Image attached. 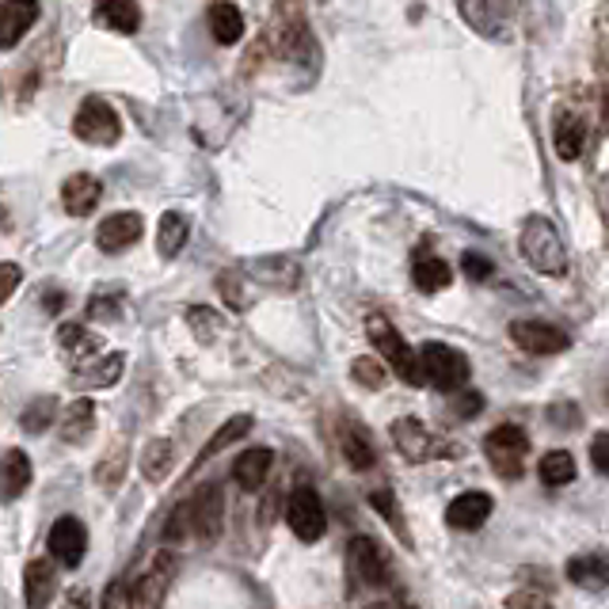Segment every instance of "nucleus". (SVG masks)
Masks as SVG:
<instances>
[{
  "label": "nucleus",
  "instance_id": "8",
  "mask_svg": "<svg viewBox=\"0 0 609 609\" xmlns=\"http://www.w3.org/2000/svg\"><path fill=\"white\" fill-rule=\"evenodd\" d=\"M221 511H225V500H221V487L218 484H206L191 500L183 503V518L187 529L202 537V542H213L221 534Z\"/></svg>",
  "mask_w": 609,
  "mask_h": 609
},
{
  "label": "nucleus",
  "instance_id": "31",
  "mask_svg": "<svg viewBox=\"0 0 609 609\" xmlns=\"http://www.w3.org/2000/svg\"><path fill=\"white\" fill-rule=\"evenodd\" d=\"M537 476H542L545 487H564L576 480V461H571L568 450H553L537 461Z\"/></svg>",
  "mask_w": 609,
  "mask_h": 609
},
{
  "label": "nucleus",
  "instance_id": "26",
  "mask_svg": "<svg viewBox=\"0 0 609 609\" xmlns=\"http://www.w3.org/2000/svg\"><path fill=\"white\" fill-rule=\"evenodd\" d=\"M96 431V405L92 400H73L62 411V439L69 445H84Z\"/></svg>",
  "mask_w": 609,
  "mask_h": 609
},
{
  "label": "nucleus",
  "instance_id": "6",
  "mask_svg": "<svg viewBox=\"0 0 609 609\" xmlns=\"http://www.w3.org/2000/svg\"><path fill=\"white\" fill-rule=\"evenodd\" d=\"M73 134L81 137L84 145L107 149V145H115L118 137H123V118L115 115V107H111L107 99L88 96L81 103V111L73 115Z\"/></svg>",
  "mask_w": 609,
  "mask_h": 609
},
{
  "label": "nucleus",
  "instance_id": "42",
  "mask_svg": "<svg viewBox=\"0 0 609 609\" xmlns=\"http://www.w3.org/2000/svg\"><path fill=\"white\" fill-rule=\"evenodd\" d=\"M461 271H465L473 282H487V279H492V271H495V267H492V260H484V255L465 252V255H461Z\"/></svg>",
  "mask_w": 609,
  "mask_h": 609
},
{
  "label": "nucleus",
  "instance_id": "39",
  "mask_svg": "<svg viewBox=\"0 0 609 609\" xmlns=\"http://www.w3.org/2000/svg\"><path fill=\"white\" fill-rule=\"evenodd\" d=\"M126 442H115L107 450V458H103V465L96 469V480L103 487H118V476H123V469H126Z\"/></svg>",
  "mask_w": 609,
  "mask_h": 609
},
{
  "label": "nucleus",
  "instance_id": "45",
  "mask_svg": "<svg viewBox=\"0 0 609 609\" xmlns=\"http://www.w3.org/2000/svg\"><path fill=\"white\" fill-rule=\"evenodd\" d=\"M507 606H548V595H534V590H518L507 598Z\"/></svg>",
  "mask_w": 609,
  "mask_h": 609
},
{
  "label": "nucleus",
  "instance_id": "27",
  "mask_svg": "<svg viewBox=\"0 0 609 609\" xmlns=\"http://www.w3.org/2000/svg\"><path fill=\"white\" fill-rule=\"evenodd\" d=\"M339 450H343V458L350 461V469H358V473H366V469L377 465V450H374L370 434H366L358 423H343Z\"/></svg>",
  "mask_w": 609,
  "mask_h": 609
},
{
  "label": "nucleus",
  "instance_id": "16",
  "mask_svg": "<svg viewBox=\"0 0 609 609\" xmlns=\"http://www.w3.org/2000/svg\"><path fill=\"white\" fill-rule=\"evenodd\" d=\"M244 274H252L255 282L271 290H297L302 286V267H297L290 255H267V260H255L248 263Z\"/></svg>",
  "mask_w": 609,
  "mask_h": 609
},
{
  "label": "nucleus",
  "instance_id": "10",
  "mask_svg": "<svg viewBox=\"0 0 609 609\" xmlns=\"http://www.w3.org/2000/svg\"><path fill=\"white\" fill-rule=\"evenodd\" d=\"M511 339L518 343L526 355H564V350L571 347L568 332L556 328V324L548 321H514L511 324Z\"/></svg>",
  "mask_w": 609,
  "mask_h": 609
},
{
  "label": "nucleus",
  "instance_id": "25",
  "mask_svg": "<svg viewBox=\"0 0 609 609\" xmlns=\"http://www.w3.org/2000/svg\"><path fill=\"white\" fill-rule=\"evenodd\" d=\"M123 366H126L123 355H107V358H99V363L88 358L84 366H76L73 385L76 389H111V385L123 377Z\"/></svg>",
  "mask_w": 609,
  "mask_h": 609
},
{
  "label": "nucleus",
  "instance_id": "23",
  "mask_svg": "<svg viewBox=\"0 0 609 609\" xmlns=\"http://www.w3.org/2000/svg\"><path fill=\"white\" fill-rule=\"evenodd\" d=\"M411 282H416L419 294H442L453 282V271L450 263H442L439 255H431L423 248V252H416V263H411Z\"/></svg>",
  "mask_w": 609,
  "mask_h": 609
},
{
  "label": "nucleus",
  "instance_id": "28",
  "mask_svg": "<svg viewBox=\"0 0 609 609\" xmlns=\"http://www.w3.org/2000/svg\"><path fill=\"white\" fill-rule=\"evenodd\" d=\"M187 237H191V221H187V213L168 210L165 218L157 221V252L165 255V260H176V255L183 252Z\"/></svg>",
  "mask_w": 609,
  "mask_h": 609
},
{
  "label": "nucleus",
  "instance_id": "22",
  "mask_svg": "<svg viewBox=\"0 0 609 609\" xmlns=\"http://www.w3.org/2000/svg\"><path fill=\"white\" fill-rule=\"evenodd\" d=\"M31 484V461L23 450H8L0 458V500L4 503H15Z\"/></svg>",
  "mask_w": 609,
  "mask_h": 609
},
{
  "label": "nucleus",
  "instance_id": "32",
  "mask_svg": "<svg viewBox=\"0 0 609 609\" xmlns=\"http://www.w3.org/2000/svg\"><path fill=\"white\" fill-rule=\"evenodd\" d=\"M171 458H176L171 442L168 439H153L141 453V476L149 480V484H160V480L171 473Z\"/></svg>",
  "mask_w": 609,
  "mask_h": 609
},
{
  "label": "nucleus",
  "instance_id": "3",
  "mask_svg": "<svg viewBox=\"0 0 609 609\" xmlns=\"http://www.w3.org/2000/svg\"><path fill=\"white\" fill-rule=\"evenodd\" d=\"M347 564H350V579L363 582V587H370V590L392 587V560H389V553H385V545L374 542V537H366V534L350 537Z\"/></svg>",
  "mask_w": 609,
  "mask_h": 609
},
{
  "label": "nucleus",
  "instance_id": "2",
  "mask_svg": "<svg viewBox=\"0 0 609 609\" xmlns=\"http://www.w3.org/2000/svg\"><path fill=\"white\" fill-rule=\"evenodd\" d=\"M366 336H370V343L377 350H381V358L389 363V370L400 377V381H408V385H427L423 381V370H419V358H416V350L408 347L405 336H400L397 328L389 324V316H381V313H370L366 316Z\"/></svg>",
  "mask_w": 609,
  "mask_h": 609
},
{
  "label": "nucleus",
  "instance_id": "43",
  "mask_svg": "<svg viewBox=\"0 0 609 609\" xmlns=\"http://www.w3.org/2000/svg\"><path fill=\"white\" fill-rule=\"evenodd\" d=\"M20 279H23V271L15 267V263H0V305L20 290Z\"/></svg>",
  "mask_w": 609,
  "mask_h": 609
},
{
  "label": "nucleus",
  "instance_id": "15",
  "mask_svg": "<svg viewBox=\"0 0 609 609\" xmlns=\"http://www.w3.org/2000/svg\"><path fill=\"white\" fill-rule=\"evenodd\" d=\"M99 199H103V183L96 176H88V171H76V176L65 179L62 206H65L69 218H88V213L99 206Z\"/></svg>",
  "mask_w": 609,
  "mask_h": 609
},
{
  "label": "nucleus",
  "instance_id": "7",
  "mask_svg": "<svg viewBox=\"0 0 609 609\" xmlns=\"http://www.w3.org/2000/svg\"><path fill=\"white\" fill-rule=\"evenodd\" d=\"M286 522L294 529L297 542H321L324 529H328V514H324V500L313 487H294L286 503Z\"/></svg>",
  "mask_w": 609,
  "mask_h": 609
},
{
  "label": "nucleus",
  "instance_id": "19",
  "mask_svg": "<svg viewBox=\"0 0 609 609\" xmlns=\"http://www.w3.org/2000/svg\"><path fill=\"white\" fill-rule=\"evenodd\" d=\"M92 20H96L99 28H111L118 34H134L141 28V8H137V0H96Z\"/></svg>",
  "mask_w": 609,
  "mask_h": 609
},
{
  "label": "nucleus",
  "instance_id": "34",
  "mask_svg": "<svg viewBox=\"0 0 609 609\" xmlns=\"http://www.w3.org/2000/svg\"><path fill=\"white\" fill-rule=\"evenodd\" d=\"M568 579L579 582V587H595L602 590L609 571H606V556H582V560H571L568 564Z\"/></svg>",
  "mask_w": 609,
  "mask_h": 609
},
{
  "label": "nucleus",
  "instance_id": "13",
  "mask_svg": "<svg viewBox=\"0 0 609 609\" xmlns=\"http://www.w3.org/2000/svg\"><path fill=\"white\" fill-rule=\"evenodd\" d=\"M176 553H157V560H153V568L145 571L141 579L130 582L134 587V595H130V602L134 606H160L165 602V595H168V582L171 576H176Z\"/></svg>",
  "mask_w": 609,
  "mask_h": 609
},
{
  "label": "nucleus",
  "instance_id": "30",
  "mask_svg": "<svg viewBox=\"0 0 609 609\" xmlns=\"http://www.w3.org/2000/svg\"><path fill=\"white\" fill-rule=\"evenodd\" d=\"M210 34L221 42V46H237L240 34H244V15L233 0H218L210 4Z\"/></svg>",
  "mask_w": 609,
  "mask_h": 609
},
{
  "label": "nucleus",
  "instance_id": "12",
  "mask_svg": "<svg viewBox=\"0 0 609 609\" xmlns=\"http://www.w3.org/2000/svg\"><path fill=\"white\" fill-rule=\"evenodd\" d=\"M39 0H0V50H15L34 23H39Z\"/></svg>",
  "mask_w": 609,
  "mask_h": 609
},
{
  "label": "nucleus",
  "instance_id": "1",
  "mask_svg": "<svg viewBox=\"0 0 609 609\" xmlns=\"http://www.w3.org/2000/svg\"><path fill=\"white\" fill-rule=\"evenodd\" d=\"M522 255L529 260V267L548 274V279H564L568 274V248L564 237L556 233V225L542 213H529L522 225Z\"/></svg>",
  "mask_w": 609,
  "mask_h": 609
},
{
  "label": "nucleus",
  "instance_id": "38",
  "mask_svg": "<svg viewBox=\"0 0 609 609\" xmlns=\"http://www.w3.org/2000/svg\"><path fill=\"white\" fill-rule=\"evenodd\" d=\"M54 416H57L54 397H39L28 411H23L20 423H23V431H28V434H42V431L50 427V419H54Z\"/></svg>",
  "mask_w": 609,
  "mask_h": 609
},
{
  "label": "nucleus",
  "instance_id": "35",
  "mask_svg": "<svg viewBox=\"0 0 609 609\" xmlns=\"http://www.w3.org/2000/svg\"><path fill=\"white\" fill-rule=\"evenodd\" d=\"M187 324H191V332H195V339L199 343H218V336L225 332V324H221V316L213 313V308H206V305H191L187 308Z\"/></svg>",
  "mask_w": 609,
  "mask_h": 609
},
{
  "label": "nucleus",
  "instance_id": "5",
  "mask_svg": "<svg viewBox=\"0 0 609 609\" xmlns=\"http://www.w3.org/2000/svg\"><path fill=\"white\" fill-rule=\"evenodd\" d=\"M526 453H529V434L514 423L495 427L484 439V458L487 465L495 469L503 480H518L522 469H526Z\"/></svg>",
  "mask_w": 609,
  "mask_h": 609
},
{
  "label": "nucleus",
  "instance_id": "37",
  "mask_svg": "<svg viewBox=\"0 0 609 609\" xmlns=\"http://www.w3.org/2000/svg\"><path fill=\"white\" fill-rule=\"evenodd\" d=\"M370 503H374V511H377V514H385V522H389V526L397 529L400 537H405V545H411L408 522H405V514H400L397 503H392V492H389V487H377V492L370 495Z\"/></svg>",
  "mask_w": 609,
  "mask_h": 609
},
{
  "label": "nucleus",
  "instance_id": "44",
  "mask_svg": "<svg viewBox=\"0 0 609 609\" xmlns=\"http://www.w3.org/2000/svg\"><path fill=\"white\" fill-rule=\"evenodd\" d=\"M590 461H595L598 473H609V434L598 431L595 442H590Z\"/></svg>",
  "mask_w": 609,
  "mask_h": 609
},
{
  "label": "nucleus",
  "instance_id": "4",
  "mask_svg": "<svg viewBox=\"0 0 609 609\" xmlns=\"http://www.w3.org/2000/svg\"><path fill=\"white\" fill-rule=\"evenodd\" d=\"M416 358H419V370H423V381H431L434 389L453 392L469 381V358L461 355L458 347H445V343H423Z\"/></svg>",
  "mask_w": 609,
  "mask_h": 609
},
{
  "label": "nucleus",
  "instance_id": "29",
  "mask_svg": "<svg viewBox=\"0 0 609 609\" xmlns=\"http://www.w3.org/2000/svg\"><path fill=\"white\" fill-rule=\"evenodd\" d=\"M57 350H62L73 366H84L99 350V339L92 336L84 324H62V328H57Z\"/></svg>",
  "mask_w": 609,
  "mask_h": 609
},
{
  "label": "nucleus",
  "instance_id": "14",
  "mask_svg": "<svg viewBox=\"0 0 609 609\" xmlns=\"http://www.w3.org/2000/svg\"><path fill=\"white\" fill-rule=\"evenodd\" d=\"M492 511H495V503L487 492H461L458 500L445 507V522H450L453 529L473 534V529H480L487 518H492Z\"/></svg>",
  "mask_w": 609,
  "mask_h": 609
},
{
  "label": "nucleus",
  "instance_id": "20",
  "mask_svg": "<svg viewBox=\"0 0 609 609\" xmlns=\"http://www.w3.org/2000/svg\"><path fill=\"white\" fill-rule=\"evenodd\" d=\"M57 590V571L54 560H31L23 568V602L28 606H50Z\"/></svg>",
  "mask_w": 609,
  "mask_h": 609
},
{
  "label": "nucleus",
  "instance_id": "24",
  "mask_svg": "<svg viewBox=\"0 0 609 609\" xmlns=\"http://www.w3.org/2000/svg\"><path fill=\"white\" fill-rule=\"evenodd\" d=\"M461 15H465L469 28L484 34V39H503V34H507V23H503L495 0H461Z\"/></svg>",
  "mask_w": 609,
  "mask_h": 609
},
{
  "label": "nucleus",
  "instance_id": "9",
  "mask_svg": "<svg viewBox=\"0 0 609 609\" xmlns=\"http://www.w3.org/2000/svg\"><path fill=\"white\" fill-rule=\"evenodd\" d=\"M46 548H50V556H54V564H62V568H81L84 553H88V529H84L81 518L65 514V518H57L54 529H50Z\"/></svg>",
  "mask_w": 609,
  "mask_h": 609
},
{
  "label": "nucleus",
  "instance_id": "40",
  "mask_svg": "<svg viewBox=\"0 0 609 609\" xmlns=\"http://www.w3.org/2000/svg\"><path fill=\"white\" fill-rule=\"evenodd\" d=\"M350 377H355L358 385H363V389H381L385 381H389V374H385V366L377 363V358H355V363H350Z\"/></svg>",
  "mask_w": 609,
  "mask_h": 609
},
{
  "label": "nucleus",
  "instance_id": "21",
  "mask_svg": "<svg viewBox=\"0 0 609 609\" xmlns=\"http://www.w3.org/2000/svg\"><path fill=\"white\" fill-rule=\"evenodd\" d=\"M271 465H274V453L267 450V445L248 450L233 461V480L244 487V492H260V487L267 484V476H271Z\"/></svg>",
  "mask_w": 609,
  "mask_h": 609
},
{
  "label": "nucleus",
  "instance_id": "33",
  "mask_svg": "<svg viewBox=\"0 0 609 609\" xmlns=\"http://www.w3.org/2000/svg\"><path fill=\"white\" fill-rule=\"evenodd\" d=\"M248 431H252V416H233V419H229L225 427H221L218 434H213L210 442L202 445V450H199V458H195V465H206V461H210L213 453H221V450H225V445L240 442V439H244Z\"/></svg>",
  "mask_w": 609,
  "mask_h": 609
},
{
  "label": "nucleus",
  "instance_id": "18",
  "mask_svg": "<svg viewBox=\"0 0 609 609\" xmlns=\"http://www.w3.org/2000/svg\"><path fill=\"white\" fill-rule=\"evenodd\" d=\"M392 442H397V450L405 453V458L411 461V465H419V461H427L434 453V439L431 431H427L423 423H419L416 416L408 419H397L392 423Z\"/></svg>",
  "mask_w": 609,
  "mask_h": 609
},
{
  "label": "nucleus",
  "instance_id": "36",
  "mask_svg": "<svg viewBox=\"0 0 609 609\" xmlns=\"http://www.w3.org/2000/svg\"><path fill=\"white\" fill-rule=\"evenodd\" d=\"M218 290L221 297H225V305L237 308V313H244V308L252 305V290H248V279H240V271H221Z\"/></svg>",
  "mask_w": 609,
  "mask_h": 609
},
{
  "label": "nucleus",
  "instance_id": "17",
  "mask_svg": "<svg viewBox=\"0 0 609 609\" xmlns=\"http://www.w3.org/2000/svg\"><path fill=\"white\" fill-rule=\"evenodd\" d=\"M553 145L560 160H579L582 149H587V118L576 115V111H560L553 126Z\"/></svg>",
  "mask_w": 609,
  "mask_h": 609
},
{
  "label": "nucleus",
  "instance_id": "11",
  "mask_svg": "<svg viewBox=\"0 0 609 609\" xmlns=\"http://www.w3.org/2000/svg\"><path fill=\"white\" fill-rule=\"evenodd\" d=\"M141 233H145L141 213H134V210H126V213H111V218H103V221H99V229H96V244H99L107 255H118V252H126V248H134L137 240H141Z\"/></svg>",
  "mask_w": 609,
  "mask_h": 609
},
{
  "label": "nucleus",
  "instance_id": "41",
  "mask_svg": "<svg viewBox=\"0 0 609 609\" xmlns=\"http://www.w3.org/2000/svg\"><path fill=\"white\" fill-rule=\"evenodd\" d=\"M453 392H458V389H453ZM450 411L458 419H473V416L484 411V397H480V392H458V397L450 400Z\"/></svg>",
  "mask_w": 609,
  "mask_h": 609
}]
</instances>
